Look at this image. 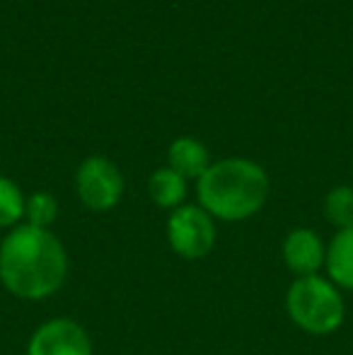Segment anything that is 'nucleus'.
<instances>
[{
  "instance_id": "f257e3e1",
  "label": "nucleus",
  "mask_w": 353,
  "mask_h": 355,
  "mask_svg": "<svg viewBox=\"0 0 353 355\" xmlns=\"http://www.w3.org/2000/svg\"><path fill=\"white\" fill-rule=\"evenodd\" d=\"M68 276V254L51 230L17 225L0 242V283L19 300L51 297Z\"/></svg>"
},
{
  "instance_id": "f03ea898",
  "label": "nucleus",
  "mask_w": 353,
  "mask_h": 355,
  "mask_svg": "<svg viewBox=\"0 0 353 355\" xmlns=\"http://www.w3.org/2000/svg\"><path fill=\"white\" fill-rule=\"evenodd\" d=\"M266 172L245 157L221 159L198 179V206L225 223L252 218L266 203Z\"/></svg>"
},
{
  "instance_id": "7ed1b4c3",
  "label": "nucleus",
  "mask_w": 353,
  "mask_h": 355,
  "mask_svg": "<svg viewBox=\"0 0 353 355\" xmlns=\"http://www.w3.org/2000/svg\"><path fill=\"white\" fill-rule=\"evenodd\" d=\"M286 312L295 327L312 336L334 334L344 324L346 304L339 288L322 276L295 278L286 293Z\"/></svg>"
},
{
  "instance_id": "20e7f679",
  "label": "nucleus",
  "mask_w": 353,
  "mask_h": 355,
  "mask_svg": "<svg viewBox=\"0 0 353 355\" xmlns=\"http://www.w3.org/2000/svg\"><path fill=\"white\" fill-rule=\"evenodd\" d=\"M216 220L201 206H179L167 218V242L177 257L196 261L216 247Z\"/></svg>"
},
{
  "instance_id": "39448f33",
  "label": "nucleus",
  "mask_w": 353,
  "mask_h": 355,
  "mask_svg": "<svg viewBox=\"0 0 353 355\" xmlns=\"http://www.w3.org/2000/svg\"><path fill=\"white\" fill-rule=\"evenodd\" d=\"M76 189L89 211H112L123 196V177L107 157H87L76 172Z\"/></svg>"
},
{
  "instance_id": "423d86ee",
  "label": "nucleus",
  "mask_w": 353,
  "mask_h": 355,
  "mask_svg": "<svg viewBox=\"0 0 353 355\" xmlns=\"http://www.w3.org/2000/svg\"><path fill=\"white\" fill-rule=\"evenodd\" d=\"M27 355H92V341L73 319H49L32 334Z\"/></svg>"
},
{
  "instance_id": "0eeeda50",
  "label": "nucleus",
  "mask_w": 353,
  "mask_h": 355,
  "mask_svg": "<svg viewBox=\"0 0 353 355\" xmlns=\"http://www.w3.org/2000/svg\"><path fill=\"white\" fill-rule=\"evenodd\" d=\"M327 259V247L315 230L298 227L283 239V261L298 278L317 276Z\"/></svg>"
},
{
  "instance_id": "6e6552de",
  "label": "nucleus",
  "mask_w": 353,
  "mask_h": 355,
  "mask_svg": "<svg viewBox=\"0 0 353 355\" xmlns=\"http://www.w3.org/2000/svg\"><path fill=\"white\" fill-rule=\"evenodd\" d=\"M167 159H170V169H175L184 179H201L211 167L206 145L196 138H177L167 150Z\"/></svg>"
},
{
  "instance_id": "1a4fd4ad",
  "label": "nucleus",
  "mask_w": 353,
  "mask_h": 355,
  "mask_svg": "<svg viewBox=\"0 0 353 355\" xmlns=\"http://www.w3.org/2000/svg\"><path fill=\"white\" fill-rule=\"evenodd\" d=\"M325 268L336 288L353 290V227L339 230L327 247Z\"/></svg>"
},
{
  "instance_id": "9d476101",
  "label": "nucleus",
  "mask_w": 353,
  "mask_h": 355,
  "mask_svg": "<svg viewBox=\"0 0 353 355\" xmlns=\"http://www.w3.org/2000/svg\"><path fill=\"white\" fill-rule=\"evenodd\" d=\"M148 191L155 206L160 208H179L184 206V198H187V179L179 177L175 169L162 167L157 172H153L150 182H148Z\"/></svg>"
},
{
  "instance_id": "9b49d317",
  "label": "nucleus",
  "mask_w": 353,
  "mask_h": 355,
  "mask_svg": "<svg viewBox=\"0 0 353 355\" xmlns=\"http://www.w3.org/2000/svg\"><path fill=\"white\" fill-rule=\"evenodd\" d=\"M24 201L22 189L12 179L0 174V227H17L24 218Z\"/></svg>"
},
{
  "instance_id": "f8f14e48",
  "label": "nucleus",
  "mask_w": 353,
  "mask_h": 355,
  "mask_svg": "<svg viewBox=\"0 0 353 355\" xmlns=\"http://www.w3.org/2000/svg\"><path fill=\"white\" fill-rule=\"evenodd\" d=\"M325 215L339 230L353 227V189L336 187L325 198Z\"/></svg>"
},
{
  "instance_id": "ddd939ff",
  "label": "nucleus",
  "mask_w": 353,
  "mask_h": 355,
  "mask_svg": "<svg viewBox=\"0 0 353 355\" xmlns=\"http://www.w3.org/2000/svg\"><path fill=\"white\" fill-rule=\"evenodd\" d=\"M24 218L27 225L49 230L58 218V201L46 191H37L24 201Z\"/></svg>"
}]
</instances>
